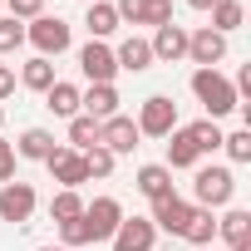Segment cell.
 <instances>
[{"instance_id":"obj_1","label":"cell","mask_w":251,"mask_h":251,"mask_svg":"<svg viewBox=\"0 0 251 251\" xmlns=\"http://www.w3.org/2000/svg\"><path fill=\"white\" fill-rule=\"evenodd\" d=\"M231 197H236V177H231V168H222V163H197V173H192V207H207V212H222V207H231Z\"/></svg>"},{"instance_id":"obj_2","label":"cell","mask_w":251,"mask_h":251,"mask_svg":"<svg viewBox=\"0 0 251 251\" xmlns=\"http://www.w3.org/2000/svg\"><path fill=\"white\" fill-rule=\"evenodd\" d=\"M192 99L207 108V118H226L241 99H236V89H231V79L222 74V69H192Z\"/></svg>"},{"instance_id":"obj_3","label":"cell","mask_w":251,"mask_h":251,"mask_svg":"<svg viewBox=\"0 0 251 251\" xmlns=\"http://www.w3.org/2000/svg\"><path fill=\"white\" fill-rule=\"evenodd\" d=\"M25 45H35L45 59H59V54L74 45V30H69V20H59V15H40V20L25 25Z\"/></svg>"},{"instance_id":"obj_4","label":"cell","mask_w":251,"mask_h":251,"mask_svg":"<svg viewBox=\"0 0 251 251\" xmlns=\"http://www.w3.org/2000/svg\"><path fill=\"white\" fill-rule=\"evenodd\" d=\"M138 133L143 138H168L173 128H182V123H177V103L168 99V94H148L143 103H138Z\"/></svg>"},{"instance_id":"obj_5","label":"cell","mask_w":251,"mask_h":251,"mask_svg":"<svg viewBox=\"0 0 251 251\" xmlns=\"http://www.w3.org/2000/svg\"><path fill=\"white\" fill-rule=\"evenodd\" d=\"M35 207H40V197H35V187L30 182H0V222H10V226H25L30 217H35Z\"/></svg>"},{"instance_id":"obj_6","label":"cell","mask_w":251,"mask_h":251,"mask_svg":"<svg viewBox=\"0 0 251 251\" xmlns=\"http://www.w3.org/2000/svg\"><path fill=\"white\" fill-rule=\"evenodd\" d=\"M128 217L123 212V202L118 197H94V202H84V226H89V241H108L113 231H118V222Z\"/></svg>"},{"instance_id":"obj_7","label":"cell","mask_w":251,"mask_h":251,"mask_svg":"<svg viewBox=\"0 0 251 251\" xmlns=\"http://www.w3.org/2000/svg\"><path fill=\"white\" fill-rule=\"evenodd\" d=\"M99 143H103L113 158H123V153H133V148L143 143V133H138V123H133L128 113H113V118L99 123Z\"/></svg>"},{"instance_id":"obj_8","label":"cell","mask_w":251,"mask_h":251,"mask_svg":"<svg viewBox=\"0 0 251 251\" xmlns=\"http://www.w3.org/2000/svg\"><path fill=\"white\" fill-rule=\"evenodd\" d=\"M187 59H192L197 69H217V64L226 59V35H217L212 25L187 30Z\"/></svg>"},{"instance_id":"obj_9","label":"cell","mask_w":251,"mask_h":251,"mask_svg":"<svg viewBox=\"0 0 251 251\" xmlns=\"http://www.w3.org/2000/svg\"><path fill=\"white\" fill-rule=\"evenodd\" d=\"M108 246H113V251H153V246H158V226H153L148 217H123L118 231L108 236Z\"/></svg>"},{"instance_id":"obj_10","label":"cell","mask_w":251,"mask_h":251,"mask_svg":"<svg viewBox=\"0 0 251 251\" xmlns=\"http://www.w3.org/2000/svg\"><path fill=\"white\" fill-rule=\"evenodd\" d=\"M148 50H153V64H177V59H187V25H177V20L158 25L153 40H148Z\"/></svg>"},{"instance_id":"obj_11","label":"cell","mask_w":251,"mask_h":251,"mask_svg":"<svg viewBox=\"0 0 251 251\" xmlns=\"http://www.w3.org/2000/svg\"><path fill=\"white\" fill-rule=\"evenodd\" d=\"M113 10L118 20H128V25H168L173 20V0H113Z\"/></svg>"},{"instance_id":"obj_12","label":"cell","mask_w":251,"mask_h":251,"mask_svg":"<svg viewBox=\"0 0 251 251\" xmlns=\"http://www.w3.org/2000/svg\"><path fill=\"white\" fill-rule=\"evenodd\" d=\"M79 69H84V79H89V84H113V79H118L113 50H108L103 40H89V45L79 50Z\"/></svg>"},{"instance_id":"obj_13","label":"cell","mask_w":251,"mask_h":251,"mask_svg":"<svg viewBox=\"0 0 251 251\" xmlns=\"http://www.w3.org/2000/svg\"><path fill=\"white\" fill-rule=\"evenodd\" d=\"M187 217H192V202H187V197H177V192L158 197V202H153V212H148V222H153L158 231H168V236H182Z\"/></svg>"},{"instance_id":"obj_14","label":"cell","mask_w":251,"mask_h":251,"mask_svg":"<svg viewBox=\"0 0 251 251\" xmlns=\"http://www.w3.org/2000/svg\"><path fill=\"white\" fill-rule=\"evenodd\" d=\"M45 168L54 173L59 187H74V192H79V182H89V173H84V153H74V148H64V143L45 158Z\"/></svg>"},{"instance_id":"obj_15","label":"cell","mask_w":251,"mask_h":251,"mask_svg":"<svg viewBox=\"0 0 251 251\" xmlns=\"http://www.w3.org/2000/svg\"><path fill=\"white\" fill-rule=\"evenodd\" d=\"M79 99H84V89L69 84V79H54V84L45 89V108H50L54 118H74V113H79Z\"/></svg>"},{"instance_id":"obj_16","label":"cell","mask_w":251,"mask_h":251,"mask_svg":"<svg viewBox=\"0 0 251 251\" xmlns=\"http://www.w3.org/2000/svg\"><path fill=\"white\" fill-rule=\"evenodd\" d=\"M79 113H89V118H113L118 113V89L113 84H89L84 89V99H79Z\"/></svg>"},{"instance_id":"obj_17","label":"cell","mask_w":251,"mask_h":251,"mask_svg":"<svg viewBox=\"0 0 251 251\" xmlns=\"http://www.w3.org/2000/svg\"><path fill=\"white\" fill-rule=\"evenodd\" d=\"M10 148H15V158H25V163H45L59 143H54V133H50V128H25Z\"/></svg>"},{"instance_id":"obj_18","label":"cell","mask_w":251,"mask_h":251,"mask_svg":"<svg viewBox=\"0 0 251 251\" xmlns=\"http://www.w3.org/2000/svg\"><path fill=\"white\" fill-rule=\"evenodd\" d=\"M217 236H222L226 246H246V241H251V212H246V207H222Z\"/></svg>"},{"instance_id":"obj_19","label":"cell","mask_w":251,"mask_h":251,"mask_svg":"<svg viewBox=\"0 0 251 251\" xmlns=\"http://www.w3.org/2000/svg\"><path fill=\"white\" fill-rule=\"evenodd\" d=\"M113 64H118V69H128V74L153 69V50H148V40H143V35H128V40L113 50Z\"/></svg>"},{"instance_id":"obj_20","label":"cell","mask_w":251,"mask_h":251,"mask_svg":"<svg viewBox=\"0 0 251 251\" xmlns=\"http://www.w3.org/2000/svg\"><path fill=\"white\" fill-rule=\"evenodd\" d=\"M197 163H202V153H197V143L187 138V128H173V133H168V163H163V168H168V173H182V168H197Z\"/></svg>"},{"instance_id":"obj_21","label":"cell","mask_w":251,"mask_h":251,"mask_svg":"<svg viewBox=\"0 0 251 251\" xmlns=\"http://www.w3.org/2000/svg\"><path fill=\"white\" fill-rule=\"evenodd\" d=\"M133 187H138L148 202H158V197H168V192H173V173H168L163 163H143V168H138V177H133Z\"/></svg>"},{"instance_id":"obj_22","label":"cell","mask_w":251,"mask_h":251,"mask_svg":"<svg viewBox=\"0 0 251 251\" xmlns=\"http://www.w3.org/2000/svg\"><path fill=\"white\" fill-rule=\"evenodd\" d=\"M118 25H123V20H118V10H113V0H94V5H89V15H84L89 40H108Z\"/></svg>"},{"instance_id":"obj_23","label":"cell","mask_w":251,"mask_h":251,"mask_svg":"<svg viewBox=\"0 0 251 251\" xmlns=\"http://www.w3.org/2000/svg\"><path fill=\"white\" fill-rule=\"evenodd\" d=\"M20 89H30V94H45L50 84H54V59H45V54H35V59H25L20 64Z\"/></svg>"},{"instance_id":"obj_24","label":"cell","mask_w":251,"mask_h":251,"mask_svg":"<svg viewBox=\"0 0 251 251\" xmlns=\"http://www.w3.org/2000/svg\"><path fill=\"white\" fill-rule=\"evenodd\" d=\"M182 241H187V246H212V241H217V212L192 207V217H187V226H182Z\"/></svg>"},{"instance_id":"obj_25","label":"cell","mask_w":251,"mask_h":251,"mask_svg":"<svg viewBox=\"0 0 251 251\" xmlns=\"http://www.w3.org/2000/svg\"><path fill=\"white\" fill-rule=\"evenodd\" d=\"M207 15H212V30H217V35H231V30L246 25V5H241V0H217Z\"/></svg>"},{"instance_id":"obj_26","label":"cell","mask_w":251,"mask_h":251,"mask_svg":"<svg viewBox=\"0 0 251 251\" xmlns=\"http://www.w3.org/2000/svg\"><path fill=\"white\" fill-rule=\"evenodd\" d=\"M94 143H99V118H89V113H74V118H69V143H64V148L84 153V148H94Z\"/></svg>"},{"instance_id":"obj_27","label":"cell","mask_w":251,"mask_h":251,"mask_svg":"<svg viewBox=\"0 0 251 251\" xmlns=\"http://www.w3.org/2000/svg\"><path fill=\"white\" fill-rule=\"evenodd\" d=\"M50 217H54V222H79V217H84V197H79L74 187H59V192L50 197Z\"/></svg>"},{"instance_id":"obj_28","label":"cell","mask_w":251,"mask_h":251,"mask_svg":"<svg viewBox=\"0 0 251 251\" xmlns=\"http://www.w3.org/2000/svg\"><path fill=\"white\" fill-rule=\"evenodd\" d=\"M187 138L197 143V153H217L222 148V123L217 118H197V123H187Z\"/></svg>"},{"instance_id":"obj_29","label":"cell","mask_w":251,"mask_h":251,"mask_svg":"<svg viewBox=\"0 0 251 251\" xmlns=\"http://www.w3.org/2000/svg\"><path fill=\"white\" fill-rule=\"evenodd\" d=\"M113 163H118V158H113L103 143L84 148V173H89V177H99V182H103V177H113Z\"/></svg>"},{"instance_id":"obj_30","label":"cell","mask_w":251,"mask_h":251,"mask_svg":"<svg viewBox=\"0 0 251 251\" xmlns=\"http://www.w3.org/2000/svg\"><path fill=\"white\" fill-rule=\"evenodd\" d=\"M222 153L231 163H251V128H236V133H222Z\"/></svg>"},{"instance_id":"obj_31","label":"cell","mask_w":251,"mask_h":251,"mask_svg":"<svg viewBox=\"0 0 251 251\" xmlns=\"http://www.w3.org/2000/svg\"><path fill=\"white\" fill-rule=\"evenodd\" d=\"M20 45H25V25L10 20V15H0V54H15Z\"/></svg>"},{"instance_id":"obj_32","label":"cell","mask_w":251,"mask_h":251,"mask_svg":"<svg viewBox=\"0 0 251 251\" xmlns=\"http://www.w3.org/2000/svg\"><path fill=\"white\" fill-rule=\"evenodd\" d=\"M59 246H64V251L89 246V226H84V217H79V222H59Z\"/></svg>"},{"instance_id":"obj_33","label":"cell","mask_w":251,"mask_h":251,"mask_svg":"<svg viewBox=\"0 0 251 251\" xmlns=\"http://www.w3.org/2000/svg\"><path fill=\"white\" fill-rule=\"evenodd\" d=\"M5 15L10 20H40L45 15V0H5Z\"/></svg>"},{"instance_id":"obj_34","label":"cell","mask_w":251,"mask_h":251,"mask_svg":"<svg viewBox=\"0 0 251 251\" xmlns=\"http://www.w3.org/2000/svg\"><path fill=\"white\" fill-rule=\"evenodd\" d=\"M0 182H15V148L0 138Z\"/></svg>"},{"instance_id":"obj_35","label":"cell","mask_w":251,"mask_h":251,"mask_svg":"<svg viewBox=\"0 0 251 251\" xmlns=\"http://www.w3.org/2000/svg\"><path fill=\"white\" fill-rule=\"evenodd\" d=\"M15 84H20V79H15V69H10V64H0V103L15 94Z\"/></svg>"},{"instance_id":"obj_36","label":"cell","mask_w":251,"mask_h":251,"mask_svg":"<svg viewBox=\"0 0 251 251\" xmlns=\"http://www.w3.org/2000/svg\"><path fill=\"white\" fill-rule=\"evenodd\" d=\"M187 5H192V10H202V15H207V10H212V5H217V0H187Z\"/></svg>"},{"instance_id":"obj_37","label":"cell","mask_w":251,"mask_h":251,"mask_svg":"<svg viewBox=\"0 0 251 251\" xmlns=\"http://www.w3.org/2000/svg\"><path fill=\"white\" fill-rule=\"evenodd\" d=\"M35 251H64V246H35Z\"/></svg>"},{"instance_id":"obj_38","label":"cell","mask_w":251,"mask_h":251,"mask_svg":"<svg viewBox=\"0 0 251 251\" xmlns=\"http://www.w3.org/2000/svg\"><path fill=\"white\" fill-rule=\"evenodd\" d=\"M231 251H251V241H246V246H231Z\"/></svg>"},{"instance_id":"obj_39","label":"cell","mask_w":251,"mask_h":251,"mask_svg":"<svg viewBox=\"0 0 251 251\" xmlns=\"http://www.w3.org/2000/svg\"><path fill=\"white\" fill-rule=\"evenodd\" d=\"M192 251H212V246H192Z\"/></svg>"},{"instance_id":"obj_40","label":"cell","mask_w":251,"mask_h":251,"mask_svg":"<svg viewBox=\"0 0 251 251\" xmlns=\"http://www.w3.org/2000/svg\"><path fill=\"white\" fill-rule=\"evenodd\" d=\"M0 123H5V108H0Z\"/></svg>"},{"instance_id":"obj_41","label":"cell","mask_w":251,"mask_h":251,"mask_svg":"<svg viewBox=\"0 0 251 251\" xmlns=\"http://www.w3.org/2000/svg\"><path fill=\"white\" fill-rule=\"evenodd\" d=\"M0 10H5V0H0Z\"/></svg>"},{"instance_id":"obj_42","label":"cell","mask_w":251,"mask_h":251,"mask_svg":"<svg viewBox=\"0 0 251 251\" xmlns=\"http://www.w3.org/2000/svg\"><path fill=\"white\" fill-rule=\"evenodd\" d=\"M89 5H94V0H89Z\"/></svg>"}]
</instances>
